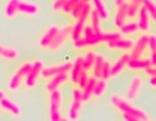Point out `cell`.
Returning <instances> with one entry per match:
<instances>
[{
    "label": "cell",
    "mask_w": 156,
    "mask_h": 121,
    "mask_svg": "<svg viewBox=\"0 0 156 121\" xmlns=\"http://www.w3.org/2000/svg\"><path fill=\"white\" fill-rule=\"evenodd\" d=\"M69 79V76H68V72H64V74H59L56 75L54 77L51 78V80L47 83L46 89L49 93L54 91V90L58 89L60 85H62L65 82H67V80Z\"/></svg>",
    "instance_id": "cell-15"
},
{
    "label": "cell",
    "mask_w": 156,
    "mask_h": 121,
    "mask_svg": "<svg viewBox=\"0 0 156 121\" xmlns=\"http://www.w3.org/2000/svg\"><path fill=\"white\" fill-rule=\"evenodd\" d=\"M120 30H121V34H124V35L134 34L138 31L137 23L136 22H129V23H125L120 28Z\"/></svg>",
    "instance_id": "cell-30"
},
{
    "label": "cell",
    "mask_w": 156,
    "mask_h": 121,
    "mask_svg": "<svg viewBox=\"0 0 156 121\" xmlns=\"http://www.w3.org/2000/svg\"><path fill=\"white\" fill-rule=\"evenodd\" d=\"M127 6L128 2L124 1L123 3H121L120 5L117 6V12L115 15V25L117 28H121L125 23H126L127 20Z\"/></svg>",
    "instance_id": "cell-14"
},
{
    "label": "cell",
    "mask_w": 156,
    "mask_h": 121,
    "mask_svg": "<svg viewBox=\"0 0 156 121\" xmlns=\"http://www.w3.org/2000/svg\"><path fill=\"white\" fill-rule=\"evenodd\" d=\"M0 108L4 111H7V112L11 113L14 116H19L22 112L21 108H20V106L17 103L12 102V100L6 97H3L0 100Z\"/></svg>",
    "instance_id": "cell-16"
},
{
    "label": "cell",
    "mask_w": 156,
    "mask_h": 121,
    "mask_svg": "<svg viewBox=\"0 0 156 121\" xmlns=\"http://www.w3.org/2000/svg\"><path fill=\"white\" fill-rule=\"evenodd\" d=\"M110 66H112V65H110L109 62L105 60V61H104V64H103V67H102V72H101V79H103V80L109 79Z\"/></svg>",
    "instance_id": "cell-36"
},
{
    "label": "cell",
    "mask_w": 156,
    "mask_h": 121,
    "mask_svg": "<svg viewBox=\"0 0 156 121\" xmlns=\"http://www.w3.org/2000/svg\"><path fill=\"white\" fill-rule=\"evenodd\" d=\"M156 79H155V77H150V79H149V84H150V86L152 87V88H155L156 87Z\"/></svg>",
    "instance_id": "cell-41"
},
{
    "label": "cell",
    "mask_w": 156,
    "mask_h": 121,
    "mask_svg": "<svg viewBox=\"0 0 156 121\" xmlns=\"http://www.w3.org/2000/svg\"><path fill=\"white\" fill-rule=\"evenodd\" d=\"M142 5L145 7L148 12L150 18H152L153 21H156V5L153 0H142Z\"/></svg>",
    "instance_id": "cell-31"
},
{
    "label": "cell",
    "mask_w": 156,
    "mask_h": 121,
    "mask_svg": "<svg viewBox=\"0 0 156 121\" xmlns=\"http://www.w3.org/2000/svg\"><path fill=\"white\" fill-rule=\"evenodd\" d=\"M107 89V82L106 80L97 79L94 85V90H93V96L100 97L105 93Z\"/></svg>",
    "instance_id": "cell-24"
},
{
    "label": "cell",
    "mask_w": 156,
    "mask_h": 121,
    "mask_svg": "<svg viewBox=\"0 0 156 121\" xmlns=\"http://www.w3.org/2000/svg\"><path fill=\"white\" fill-rule=\"evenodd\" d=\"M72 103L71 106H70L69 109V119L70 120H77L80 116V112H81V107H82V93H81V89H77L75 88L73 90L72 93Z\"/></svg>",
    "instance_id": "cell-4"
},
{
    "label": "cell",
    "mask_w": 156,
    "mask_h": 121,
    "mask_svg": "<svg viewBox=\"0 0 156 121\" xmlns=\"http://www.w3.org/2000/svg\"><path fill=\"white\" fill-rule=\"evenodd\" d=\"M72 67V63L68 62V63H62V64H57L54 66H50L44 69L43 67L41 76L44 79H51L52 77L59 74H64V72H69L70 69Z\"/></svg>",
    "instance_id": "cell-6"
},
{
    "label": "cell",
    "mask_w": 156,
    "mask_h": 121,
    "mask_svg": "<svg viewBox=\"0 0 156 121\" xmlns=\"http://www.w3.org/2000/svg\"><path fill=\"white\" fill-rule=\"evenodd\" d=\"M90 1L94 3L95 11L99 14L101 20H107L108 17H109V12H108V9L105 5L104 1L103 0H90Z\"/></svg>",
    "instance_id": "cell-22"
},
{
    "label": "cell",
    "mask_w": 156,
    "mask_h": 121,
    "mask_svg": "<svg viewBox=\"0 0 156 121\" xmlns=\"http://www.w3.org/2000/svg\"><path fill=\"white\" fill-rule=\"evenodd\" d=\"M148 47L150 48L151 53L156 52V35L155 34L148 35Z\"/></svg>",
    "instance_id": "cell-37"
},
{
    "label": "cell",
    "mask_w": 156,
    "mask_h": 121,
    "mask_svg": "<svg viewBox=\"0 0 156 121\" xmlns=\"http://www.w3.org/2000/svg\"><path fill=\"white\" fill-rule=\"evenodd\" d=\"M95 59H96V54H95L94 51H89L85 53L84 56H82V66H83V69L89 70L93 67L95 62Z\"/></svg>",
    "instance_id": "cell-29"
},
{
    "label": "cell",
    "mask_w": 156,
    "mask_h": 121,
    "mask_svg": "<svg viewBox=\"0 0 156 121\" xmlns=\"http://www.w3.org/2000/svg\"><path fill=\"white\" fill-rule=\"evenodd\" d=\"M80 1H81V0H66L65 5H64V7H62V11L64 12L66 15H71L73 8H74V7L76 6Z\"/></svg>",
    "instance_id": "cell-32"
},
{
    "label": "cell",
    "mask_w": 156,
    "mask_h": 121,
    "mask_svg": "<svg viewBox=\"0 0 156 121\" xmlns=\"http://www.w3.org/2000/svg\"><path fill=\"white\" fill-rule=\"evenodd\" d=\"M43 67H44V63H43L42 60H36V61L31 64V69H30L26 79L24 81L27 88L32 89V88L36 87L37 80H39V77L41 76Z\"/></svg>",
    "instance_id": "cell-5"
},
{
    "label": "cell",
    "mask_w": 156,
    "mask_h": 121,
    "mask_svg": "<svg viewBox=\"0 0 156 121\" xmlns=\"http://www.w3.org/2000/svg\"><path fill=\"white\" fill-rule=\"evenodd\" d=\"M130 54H123L117 61L115 62L114 65L110 66V72H109V78H115L118 75H120L123 72V69L126 67L127 62L130 59Z\"/></svg>",
    "instance_id": "cell-12"
},
{
    "label": "cell",
    "mask_w": 156,
    "mask_h": 121,
    "mask_svg": "<svg viewBox=\"0 0 156 121\" xmlns=\"http://www.w3.org/2000/svg\"><path fill=\"white\" fill-rule=\"evenodd\" d=\"M148 48V35L143 34L136 39V42H134L130 56L131 58H140L142 57V55L144 54L146 49Z\"/></svg>",
    "instance_id": "cell-10"
},
{
    "label": "cell",
    "mask_w": 156,
    "mask_h": 121,
    "mask_svg": "<svg viewBox=\"0 0 156 121\" xmlns=\"http://www.w3.org/2000/svg\"><path fill=\"white\" fill-rule=\"evenodd\" d=\"M150 63L149 59H143L142 57L140 58H131L130 57L129 61L127 62L126 66L131 70H144L146 67L148 66Z\"/></svg>",
    "instance_id": "cell-19"
},
{
    "label": "cell",
    "mask_w": 156,
    "mask_h": 121,
    "mask_svg": "<svg viewBox=\"0 0 156 121\" xmlns=\"http://www.w3.org/2000/svg\"><path fill=\"white\" fill-rule=\"evenodd\" d=\"M18 57H19V52L17 49L0 45V58L12 61V60H16Z\"/></svg>",
    "instance_id": "cell-20"
},
{
    "label": "cell",
    "mask_w": 156,
    "mask_h": 121,
    "mask_svg": "<svg viewBox=\"0 0 156 121\" xmlns=\"http://www.w3.org/2000/svg\"><path fill=\"white\" fill-rule=\"evenodd\" d=\"M96 78L92 77L90 78L85 86L81 89L82 93V102H89L90 98L93 97V90H94V85L96 82Z\"/></svg>",
    "instance_id": "cell-21"
},
{
    "label": "cell",
    "mask_w": 156,
    "mask_h": 121,
    "mask_svg": "<svg viewBox=\"0 0 156 121\" xmlns=\"http://www.w3.org/2000/svg\"><path fill=\"white\" fill-rule=\"evenodd\" d=\"M59 31V27L52 25L48 29L46 30L44 34L41 36V39L39 40V45L42 49H49V47L51 46V44L53 42V40L56 36V34Z\"/></svg>",
    "instance_id": "cell-9"
},
{
    "label": "cell",
    "mask_w": 156,
    "mask_h": 121,
    "mask_svg": "<svg viewBox=\"0 0 156 121\" xmlns=\"http://www.w3.org/2000/svg\"><path fill=\"white\" fill-rule=\"evenodd\" d=\"M140 6H142V0H130L127 6V17L130 19L136 17Z\"/></svg>",
    "instance_id": "cell-26"
},
{
    "label": "cell",
    "mask_w": 156,
    "mask_h": 121,
    "mask_svg": "<svg viewBox=\"0 0 156 121\" xmlns=\"http://www.w3.org/2000/svg\"><path fill=\"white\" fill-rule=\"evenodd\" d=\"M3 97H5V92L2 91V90H0V100H1Z\"/></svg>",
    "instance_id": "cell-43"
},
{
    "label": "cell",
    "mask_w": 156,
    "mask_h": 121,
    "mask_svg": "<svg viewBox=\"0 0 156 121\" xmlns=\"http://www.w3.org/2000/svg\"><path fill=\"white\" fill-rule=\"evenodd\" d=\"M66 0H54L52 3V11L54 12H59L65 5Z\"/></svg>",
    "instance_id": "cell-38"
},
{
    "label": "cell",
    "mask_w": 156,
    "mask_h": 121,
    "mask_svg": "<svg viewBox=\"0 0 156 121\" xmlns=\"http://www.w3.org/2000/svg\"><path fill=\"white\" fill-rule=\"evenodd\" d=\"M146 75L148 76V77H155L156 76V69H155V65H152V64H149L147 67L144 69Z\"/></svg>",
    "instance_id": "cell-39"
},
{
    "label": "cell",
    "mask_w": 156,
    "mask_h": 121,
    "mask_svg": "<svg viewBox=\"0 0 156 121\" xmlns=\"http://www.w3.org/2000/svg\"><path fill=\"white\" fill-rule=\"evenodd\" d=\"M90 12H92V6H90V3H87L84 5L83 11H82L81 15H80V17H79V19H78V20H80V21H82V22H84V23H85V22H87V20L89 19Z\"/></svg>",
    "instance_id": "cell-34"
},
{
    "label": "cell",
    "mask_w": 156,
    "mask_h": 121,
    "mask_svg": "<svg viewBox=\"0 0 156 121\" xmlns=\"http://www.w3.org/2000/svg\"><path fill=\"white\" fill-rule=\"evenodd\" d=\"M31 64L30 62H24L18 69L16 70L14 75L9 78V88L12 91H16L21 87L22 83L26 79L27 75H28L30 69H31Z\"/></svg>",
    "instance_id": "cell-3"
},
{
    "label": "cell",
    "mask_w": 156,
    "mask_h": 121,
    "mask_svg": "<svg viewBox=\"0 0 156 121\" xmlns=\"http://www.w3.org/2000/svg\"><path fill=\"white\" fill-rule=\"evenodd\" d=\"M123 119L127 121H138L137 118L131 113H123Z\"/></svg>",
    "instance_id": "cell-40"
},
{
    "label": "cell",
    "mask_w": 156,
    "mask_h": 121,
    "mask_svg": "<svg viewBox=\"0 0 156 121\" xmlns=\"http://www.w3.org/2000/svg\"><path fill=\"white\" fill-rule=\"evenodd\" d=\"M137 16H138V20H137L136 23L138 26V30H140V31H143V32H148L151 27L150 16L143 5L140 6V11H138Z\"/></svg>",
    "instance_id": "cell-13"
},
{
    "label": "cell",
    "mask_w": 156,
    "mask_h": 121,
    "mask_svg": "<svg viewBox=\"0 0 156 121\" xmlns=\"http://www.w3.org/2000/svg\"><path fill=\"white\" fill-rule=\"evenodd\" d=\"M89 79H90V77H89V74H87V70L83 69V70H82V72H81V75H80V77H79L78 83H77L80 89H82V88L85 86V84L87 83Z\"/></svg>",
    "instance_id": "cell-35"
},
{
    "label": "cell",
    "mask_w": 156,
    "mask_h": 121,
    "mask_svg": "<svg viewBox=\"0 0 156 121\" xmlns=\"http://www.w3.org/2000/svg\"><path fill=\"white\" fill-rule=\"evenodd\" d=\"M143 86V79L140 76H134L132 78L131 82L129 84V87L127 89V93H126V96L128 99H135L138 94H140V91L142 89Z\"/></svg>",
    "instance_id": "cell-11"
},
{
    "label": "cell",
    "mask_w": 156,
    "mask_h": 121,
    "mask_svg": "<svg viewBox=\"0 0 156 121\" xmlns=\"http://www.w3.org/2000/svg\"><path fill=\"white\" fill-rule=\"evenodd\" d=\"M83 66H82V56H79L76 58L74 63H72V67L70 69V80L72 81L74 84H77L79 77L81 75Z\"/></svg>",
    "instance_id": "cell-17"
},
{
    "label": "cell",
    "mask_w": 156,
    "mask_h": 121,
    "mask_svg": "<svg viewBox=\"0 0 156 121\" xmlns=\"http://www.w3.org/2000/svg\"><path fill=\"white\" fill-rule=\"evenodd\" d=\"M20 0H9L4 7V15L7 18H14L18 14V6Z\"/></svg>",
    "instance_id": "cell-23"
},
{
    "label": "cell",
    "mask_w": 156,
    "mask_h": 121,
    "mask_svg": "<svg viewBox=\"0 0 156 121\" xmlns=\"http://www.w3.org/2000/svg\"><path fill=\"white\" fill-rule=\"evenodd\" d=\"M84 26H85L84 22L80 21V20H76V23L72 27V31H71V39L73 40H76L82 36Z\"/></svg>",
    "instance_id": "cell-27"
},
{
    "label": "cell",
    "mask_w": 156,
    "mask_h": 121,
    "mask_svg": "<svg viewBox=\"0 0 156 121\" xmlns=\"http://www.w3.org/2000/svg\"><path fill=\"white\" fill-rule=\"evenodd\" d=\"M108 49L110 50H120V51H130L134 45V40L130 39H124V37H119V39H112L110 42H106Z\"/></svg>",
    "instance_id": "cell-8"
},
{
    "label": "cell",
    "mask_w": 156,
    "mask_h": 121,
    "mask_svg": "<svg viewBox=\"0 0 156 121\" xmlns=\"http://www.w3.org/2000/svg\"><path fill=\"white\" fill-rule=\"evenodd\" d=\"M39 6L36 3H31V2L20 1L18 6V12L28 15V16H36V15L39 14Z\"/></svg>",
    "instance_id": "cell-18"
},
{
    "label": "cell",
    "mask_w": 156,
    "mask_h": 121,
    "mask_svg": "<svg viewBox=\"0 0 156 121\" xmlns=\"http://www.w3.org/2000/svg\"><path fill=\"white\" fill-rule=\"evenodd\" d=\"M104 57L101 55H96V59H95L94 65H93V77L96 78V79H101V72L102 67L104 64Z\"/></svg>",
    "instance_id": "cell-25"
},
{
    "label": "cell",
    "mask_w": 156,
    "mask_h": 121,
    "mask_svg": "<svg viewBox=\"0 0 156 121\" xmlns=\"http://www.w3.org/2000/svg\"><path fill=\"white\" fill-rule=\"evenodd\" d=\"M71 31L72 26H66L64 28H59L58 33L56 34V36H55L51 46L49 47V49L52 50V51H55V50H58L60 47L64 46L65 42L71 37Z\"/></svg>",
    "instance_id": "cell-7"
},
{
    "label": "cell",
    "mask_w": 156,
    "mask_h": 121,
    "mask_svg": "<svg viewBox=\"0 0 156 121\" xmlns=\"http://www.w3.org/2000/svg\"><path fill=\"white\" fill-rule=\"evenodd\" d=\"M49 98V115L50 120L52 121H59L62 120V92L59 89L50 92Z\"/></svg>",
    "instance_id": "cell-2"
},
{
    "label": "cell",
    "mask_w": 156,
    "mask_h": 121,
    "mask_svg": "<svg viewBox=\"0 0 156 121\" xmlns=\"http://www.w3.org/2000/svg\"><path fill=\"white\" fill-rule=\"evenodd\" d=\"M90 26L92 27L93 30L96 32H102L101 31V18H100L99 14L95 11V9H92L90 14Z\"/></svg>",
    "instance_id": "cell-28"
},
{
    "label": "cell",
    "mask_w": 156,
    "mask_h": 121,
    "mask_svg": "<svg viewBox=\"0 0 156 121\" xmlns=\"http://www.w3.org/2000/svg\"><path fill=\"white\" fill-rule=\"evenodd\" d=\"M124 1H126V0H115V5H120L121 3H123Z\"/></svg>",
    "instance_id": "cell-42"
},
{
    "label": "cell",
    "mask_w": 156,
    "mask_h": 121,
    "mask_svg": "<svg viewBox=\"0 0 156 121\" xmlns=\"http://www.w3.org/2000/svg\"><path fill=\"white\" fill-rule=\"evenodd\" d=\"M85 4H87V3H84V2H82V1H80L79 3H78L77 5L74 7V8H73L71 15H72V17L74 18L75 20L79 19V17H80V15H81L82 11H83Z\"/></svg>",
    "instance_id": "cell-33"
},
{
    "label": "cell",
    "mask_w": 156,
    "mask_h": 121,
    "mask_svg": "<svg viewBox=\"0 0 156 121\" xmlns=\"http://www.w3.org/2000/svg\"><path fill=\"white\" fill-rule=\"evenodd\" d=\"M110 103L117 110H119L122 113H131L137 118L138 121H149L151 118L145 111L135 108L128 102L127 99L123 98L118 94H112L110 97Z\"/></svg>",
    "instance_id": "cell-1"
}]
</instances>
